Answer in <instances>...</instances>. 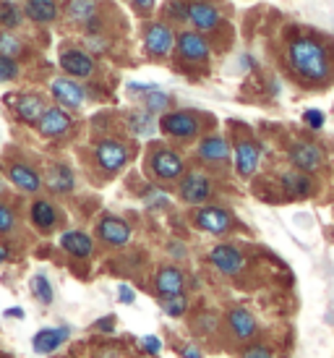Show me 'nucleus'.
Wrapping results in <instances>:
<instances>
[{
  "instance_id": "1",
  "label": "nucleus",
  "mask_w": 334,
  "mask_h": 358,
  "mask_svg": "<svg viewBox=\"0 0 334 358\" xmlns=\"http://www.w3.org/2000/svg\"><path fill=\"white\" fill-rule=\"evenodd\" d=\"M287 69L303 87H324L334 73L332 52L314 34H298L285 52Z\"/></svg>"
},
{
  "instance_id": "2",
  "label": "nucleus",
  "mask_w": 334,
  "mask_h": 358,
  "mask_svg": "<svg viewBox=\"0 0 334 358\" xmlns=\"http://www.w3.org/2000/svg\"><path fill=\"white\" fill-rule=\"evenodd\" d=\"M159 131L165 136H173V139H196L201 134V120L188 113V110H170V113H162V118L157 120Z\"/></svg>"
},
{
  "instance_id": "3",
  "label": "nucleus",
  "mask_w": 334,
  "mask_h": 358,
  "mask_svg": "<svg viewBox=\"0 0 334 358\" xmlns=\"http://www.w3.org/2000/svg\"><path fill=\"white\" fill-rule=\"evenodd\" d=\"M175 37L177 34L173 31L170 24H165V21H152V24H147V29H144V52L154 60L167 58L170 52L175 50Z\"/></svg>"
},
{
  "instance_id": "4",
  "label": "nucleus",
  "mask_w": 334,
  "mask_h": 358,
  "mask_svg": "<svg viewBox=\"0 0 334 358\" xmlns=\"http://www.w3.org/2000/svg\"><path fill=\"white\" fill-rule=\"evenodd\" d=\"M175 52L180 60H186L191 66H198V63H207L212 58V48H209L207 37L201 31L191 29V31H180L175 37Z\"/></svg>"
},
{
  "instance_id": "5",
  "label": "nucleus",
  "mask_w": 334,
  "mask_h": 358,
  "mask_svg": "<svg viewBox=\"0 0 334 358\" xmlns=\"http://www.w3.org/2000/svg\"><path fill=\"white\" fill-rule=\"evenodd\" d=\"M149 170L154 173L157 180H177L186 173V162H183V157L175 150L157 147L149 155Z\"/></svg>"
},
{
  "instance_id": "6",
  "label": "nucleus",
  "mask_w": 334,
  "mask_h": 358,
  "mask_svg": "<svg viewBox=\"0 0 334 358\" xmlns=\"http://www.w3.org/2000/svg\"><path fill=\"white\" fill-rule=\"evenodd\" d=\"M177 196L186 201V204H204L212 196V178L191 170L186 176H180V186H177Z\"/></svg>"
},
{
  "instance_id": "7",
  "label": "nucleus",
  "mask_w": 334,
  "mask_h": 358,
  "mask_svg": "<svg viewBox=\"0 0 334 358\" xmlns=\"http://www.w3.org/2000/svg\"><path fill=\"white\" fill-rule=\"evenodd\" d=\"M188 21H191V27L201 34H212V31L219 29V24H222V13L217 8L215 3H209V0H188Z\"/></svg>"
},
{
  "instance_id": "8",
  "label": "nucleus",
  "mask_w": 334,
  "mask_h": 358,
  "mask_svg": "<svg viewBox=\"0 0 334 358\" xmlns=\"http://www.w3.org/2000/svg\"><path fill=\"white\" fill-rule=\"evenodd\" d=\"M209 262L215 264L217 272H222L227 278H235L246 267L243 251L238 249V246H233V243H219V246H215V249L209 251Z\"/></svg>"
},
{
  "instance_id": "9",
  "label": "nucleus",
  "mask_w": 334,
  "mask_h": 358,
  "mask_svg": "<svg viewBox=\"0 0 334 358\" xmlns=\"http://www.w3.org/2000/svg\"><path fill=\"white\" fill-rule=\"evenodd\" d=\"M290 162L295 170L316 173V170L324 168V150L314 141H295L290 147Z\"/></svg>"
},
{
  "instance_id": "10",
  "label": "nucleus",
  "mask_w": 334,
  "mask_h": 358,
  "mask_svg": "<svg viewBox=\"0 0 334 358\" xmlns=\"http://www.w3.org/2000/svg\"><path fill=\"white\" fill-rule=\"evenodd\" d=\"M94 157H97V165L105 173H118L120 168H126L128 147L115 139H102L94 150Z\"/></svg>"
},
{
  "instance_id": "11",
  "label": "nucleus",
  "mask_w": 334,
  "mask_h": 358,
  "mask_svg": "<svg viewBox=\"0 0 334 358\" xmlns=\"http://www.w3.org/2000/svg\"><path fill=\"white\" fill-rule=\"evenodd\" d=\"M60 69L73 79H89L94 73V55L87 50H79V48L63 50L60 52Z\"/></svg>"
},
{
  "instance_id": "12",
  "label": "nucleus",
  "mask_w": 334,
  "mask_h": 358,
  "mask_svg": "<svg viewBox=\"0 0 334 358\" xmlns=\"http://www.w3.org/2000/svg\"><path fill=\"white\" fill-rule=\"evenodd\" d=\"M194 222H196L198 230L212 233V236H222V233L233 228V217L222 207H201L194 215Z\"/></svg>"
},
{
  "instance_id": "13",
  "label": "nucleus",
  "mask_w": 334,
  "mask_h": 358,
  "mask_svg": "<svg viewBox=\"0 0 334 358\" xmlns=\"http://www.w3.org/2000/svg\"><path fill=\"white\" fill-rule=\"evenodd\" d=\"M97 236L102 243H108V246H112V249H123L128 241H131V225H128L126 220L108 215V217L99 220Z\"/></svg>"
},
{
  "instance_id": "14",
  "label": "nucleus",
  "mask_w": 334,
  "mask_h": 358,
  "mask_svg": "<svg viewBox=\"0 0 334 358\" xmlns=\"http://www.w3.org/2000/svg\"><path fill=\"white\" fill-rule=\"evenodd\" d=\"M50 92H52V97L58 100L60 108L66 110H76L84 105V100H87V92H84V87H81L79 81L73 79H52V84H50Z\"/></svg>"
},
{
  "instance_id": "15",
  "label": "nucleus",
  "mask_w": 334,
  "mask_h": 358,
  "mask_svg": "<svg viewBox=\"0 0 334 358\" xmlns=\"http://www.w3.org/2000/svg\"><path fill=\"white\" fill-rule=\"evenodd\" d=\"M261 162V150L251 139H243L235 144V170L240 178H251Z\"/></svg>"
},
{
  "instance_id": "16",
  "label": "nucleus",
  "mask_w": 334,
  "mask_h": 358,
  "mask_svg": "<svg viewBox=\"0 0 334 358\" xmlns=\"http://www.w3.org/2000/svg\"><path fill=\"white\" fill-rule=\"evenodd\" d=\"M37 129H40V134L42 136H48V139L63 136V134L71 129L68 110L66 108H48L45 110V115L40 118V123H37Z\"/></svg>"
},
{
  "instance_id": "17",
  "label": "nucleus",
  "mask_w": 334,
  "mask_h": 358,
  "mask_svg": "<svg viewBox=\"0 0 334 358\" xmlns=\"http://www.w3.org/2000/svg\"><path fill=\"white\" fill-rule=\"evenodd\" d=\"M68 335H71L68 327H45L34 335L31 345H34V350H37L40 356H48V353H52V350H58L60 345L68 340Z\"/></svg>"
},
{
  "instance_id": "18",
  "label": "nucleus",
  "mask_w": 334,
  "mask_h": 358,
  "mask_svg": "<svg viewBox=\"0 0 334 358\" xmlns=\"http://www.w3.org/2000/svg\"><path fill=\"white\" fill-rule=\"evenodd\" d=\"M198 157L201 162H212V165H219V162H227L230 159V144L225 141V136H204L198 141Z\"/></svg>"
},
{
  "instance_id": "19",
  "label": "nucleus",
  "mask_w": 334,
  "mask_h": 358,
  "mask_svg": "<svg viewBox=\"0 0 334 358\" xmlns=\"http://www.w3.org/2000/svg\"><path fill=\"white\" fill-rule=\"evenodd\" d=\"M279 183L290 199H305L314 191V180L308 178V173H303V170H290L279 178Z\"/></svg>"
},
{
  "instance_id": "20",
  "label": "nucleus",
  "mask_w": 334,
  "mask_h": 358,
  "mask_svg": "<svg viewBox=\"0 0 334 358\" xmlns=\"http://www.w3.org/2000/svg\"><path fill=\"white\" fill-rule=\"evenodd\" d=\"M8 178L10 183L16 186L19 191H27V194H37L42 189V178L37 170L27 168V165H21V162H13L8 168Z\"/></svg>"
},
{
  "instance_id": "21",
  "label": "nucleus",
  "mask_w": 334,
  "mask_h": 358,
  "mask_svg": "<svg viewBox=\"0 0 334 358\" xmlns=\"http://www.w3.org/2000/svg\"><path fill=\"white\" fill-rule=\"evenodd\" d=\"M60 249L68 251L71 257L76 259H87L94 251V241L89 238L87 233H81V230H68V233L60 236Z\"/></svg>"
},
{
  "instance_id": "22",
  "label": "nucleus",
  "mask_w": 334,
  "mask_h": 358,
  "mask_svg": "<svg viewBox=\"0 0 334 358\" xmlns=\"http://www.w3.org/2000/svg\"><path fill=\"white\" fill-rule=\"evenodd\" d=\"M154 285H157V293L162 296V299H167V296H180L183 288H186V278H183V272H180V269L162 267L157 272Z\"/></svg>"
},
{
  "instance_id": "23",
  "label": "nucleus",
  "mask_w": 334,
  "mask_h": 358,
  "mask_svg": "<svg viewBox=\"0 0 334 358\" xmlns=\"http://www.w3.org/2000/svg\"><path fill=\"white\" fill-rule=\"evenodd\" d=\"M227 324L233 329V335L238 340H248L256 335V319L251 317V311L248 308H233L230 314H227Z\"/></svg>"
},
{
  "instance_id": "24",
  "label": "nucleus",
  "mask_w": 334,
  "mask_h": 358,
  "mask_svg": "<svg viewBox=\"0 0 334 358\" xmlns=\"http://www.w3.org/2000/svg\"><path fill=\"white\" fill-rule=\"evenodd\" d=\"M45 183L52 194H68L76 186V178H73V170L68 165H52L45 176Z\"/></svg>"
},
{
  "instance_id": "25",
  "label": "nucleus",
  "mask_w": 334,
  "mask_h": 358,
  "mask_svg": "<svg viewBox=\"0 0 334 358\" xmlns=\"http://www.w3.org/2000/svg\"><path fill=\"white\" fill-rule=\"evenodd\" d=\"M45 100L37 97V94H24L16 100V113L24 123H40V118L45 115Z\"/></svg>"
},
{
  "instance_id": "26",
  "label": "nucleus",
  "mask_w": 334,
  "mask_h": 358,
  "mask_svg": "<svg viewBox=\"0 0 334 358\" xmlns=\"http://www.w3.org/2000/svg\"><path fill=\"white\" fill-rule=\"evenodd\" d=\"M31 222L42 230V233H50V230L58 225V212L50 204L48 199H37L31 204Z\"/></svg>"
},
{
  "instance_id": "27",
  "label": "nucleus",
  "mask_w": 334,
  "mask_h": 358,
  "mask_svg": "<svg viewBox=\"0 0 334 358\" xmlns=\"http://www.w3.org/2000/svg\"><path fill=\"white\" fill-rule=\"evenodd\" d=\"M24 10L37 24H50V21L58 19V3L55 0H27Z\"/></svg>"
},
{
  "instance_id": "28",
  "label": "nucleus",
  "mask_w": 334,
  "mask_h": 358,
  "mask_svg": "<svg viewBox=\"0 0 334 358\" xmlns=\"http://www.w3.org/2000/svg\"><path fill=\"white\" fill-rule=\"evenodd\" d=\"M154 113H149V110H133V113H128V129L133 131L136 136H154V131L159 129V123L152 118Z\"/></svg>"
},
{
  "instance_id": "29",
  "label": "nucleus",
  "mask_w": 334,
  "mask_h": 358,
  "mask_svg": "<svg viewBox=\"0 0 334 358\" xmlns=\"http://www.w3.org/2000/svg\"><path fill=\"white\" fill-rule=\"evenodd\" d=\"M66 16L76 24H84L87 27L89 21L97 19V0H68L66 6Z\"/></svg>"
},
{
  "instance_id": "30",
  "label": "nucleus",
  "mask_w": 334,
  "mask_h": 358,
  "mask_svg": "<svg viewBox=\"0 0 334 358\" xmlns=\"http://www.w3.org/2000/svg\"><path fill=\"white\" fill-rule=\"evenodd\" d=\"M167 108H170V94L159 90H152L144 94V110H149V113H167Z\"/></svg>"
},
{
  "instance_id": "31",
  "label": "nucleus",
  "mask_w": 334,
  "mask_h": 358,
  "mask_svg": "<svg viewBox=\"0 0 334 358\" xmlns=\"http://www.w3.org/2000/svg\"><path fill=\"white\" fill-rule=\"evenodd\" d=\"M31 293H34L37 301L45 303V306L52 303V285H50V280L45 278V275H34V278H31Z\"/></svg>"
},
{
  "instance_id": "32",
  "label": "nucleus",
  "mask_w": 334,
  "mask_h": 358,
  "mask_svg": "<svg viewBox=\"0 0 334 358\" xmlns=\"http://www.w3.org/2000/svg\"><path fill=\"white\" fill-rule=\"evenodd\" d=\"M0 24L6 29H16L21 24V10L13 3H8V0H0Z\"/></svg>"
},
{
  "instance_id": "33",
  "label": "nucleus",
  "mask_w": 334,
  "mask_h": 358,
  "mask_svg": "<svg viewBox=\"0 0 334 358\" xmlns=\"http://www.w3.org/2000/svg\"><path fill=\"white\" fill-rule=\"evenodd\" d=\"M24 45H21L19 37H13L10 31H3L0 34V55H8V58H19Z\"/></svg>"
},
{
  "instance_id": "34",
  "label": "nucleus",
  "mask_w": 334,
  "mask_h": 358,
  "mask_svg": "<svg viewBox=\"0 0 334 358\" xmlns=\"http://www.w3.org/2000/svg\"><path fill=\"white\" fill-rule=\"evenodd\" d=\"M162 308H165L167 317H183L188 308V301L183 293L180 296H167V299H162Z\"/></svg>"
},
{
  "instance_id": "35",
  "label": "nucleus",
  "mask_w": 334,
  "mask_h": 358,
  "mask_svg": "<svg viewBox=\"0 0 334 358\" xmlns=\"http://www.w3.org/2000/svg\"><path fill=\"white\" fill-rule=\"evenodd\" d=\"M165 16L173 21H188V0H167Z\"/></svg>"
},
{
  "instance_id": "36",
  "label": "nucleus",
  "mask_w": 334,
  "mask_h": 358,
  "mask_svg": "<svg viewBox=\"0 0 334 358\" xmlns=\"http://www.w3.org/2000/svg\"><path fill=\"white\" fill-rule=\"evenodd\" d=\"M16 76H19V63H16V58L0 55V84L3 81H13Z\"/></svg>"
},
{
  "instance_id": "37",
  "label": "nucleus",
  "mask_w": 334,
  "mask_h": 358,
  "mask_svg": "<svg viewBox=\"0 0 334 358\" xmlns=\"http://www.w3.org/2000/svg\"><path fill=\"white\" fill-rule=\"evenodd\" d=\"M13 228H16V215H13V209L6 207V204H0V233H10Z\"/></svg>"
},
{
  "instance_id": "38",
  "label": "nucleus",
  "mask_w": 334,
  "mask_h": 358,
  "mask_svg": "<svg viewBox=\"0 0 334 358\" xmlns=\"http://www.w3.org/2000/svg\"><path fill=\"white\" fill-rule=\"evenodd\" d=\"M303 120L308 129H314V131L324 129V113H321V110H305Z\"/></svg>"
},
{
  "instance_id": "39",
  "label": "nucleus",
  "mask_w": 334,
  "mask_h": 358,
  "mask_svg": "<svg viewBox=\"0 0 334 358\" xmlns=\"http://www.w3.org/2000/svg\"><path fill=\"white\" fill-rule=\"evenodd\" d=\"M108 50V42L102 40L99 34H89L87 37V52H92V55H97V52Z\"/></svg>"
},
{
  "instance_id": "40",
  "label": "nucleus",
  "mask_w": 334,
  "mask_h": 358,
  "mask_svg": "<svg viewBox=\"0 0 334 358\" xmlns=\"http://www.w3.org/2000/svg\"><path fill=\"white\" fill-rule=\"evenodd\" d=\"M243 358H275L272 350L264 348V345H251V348L243 350Z\"/></svg>"
},
{
  "instance_id": "41",
  "label": "nucleus",
  "mask_w": 334,
  "mask_h": 358,
  "mask_svg": "<svg viewBox=\"0 0 334 358\" xmlns=\"http://www.w3.org/2000/svg\"><path fill=\"white\" fill-rule=\"evenodd\" d=\"M141 348L147 350V353H152V356H157L159 350H162V343H159V338H154V335H149V338L141 340Z\"/></svg>"
},
{
  "instance_id": "42",
  "label": "nucleus",
  "mask_w": 334,
  "mask_h": 358,
  "mask_svg": "<svg viewBox=\"0 0 334 358\" xmlns=\"http://www.w3.org/2000/svg\"><path fill=\"white\" fill-rule=\"evenodd\" d=\"M147 196H149L147 204H152V207H167L170 204V199H167L162 191H149Z\"/></svg>"
},
{
  "instance_id": "43",
  "label": "nucleus",
  "mask_w": 334,
  "mask_h": 358,
  "mask_svg": "<svg viewBox=\"0 0 334 358\" xmlns=\"http://www.w3.org/2000/svg\"><path fill=\"white\" fill-rule=\"evenodd\" d=\"M118 299L123 301V303H133V301H136V293L128 288V285H120V288H118Z\"/></svg>"
},
{
  "instance_id": "44",
  "label": "nucleus",
  "mask_w": 334,
  "mask_h": 358,
  "mask_svg": "<svg viewBox=\"0 0 334 358\" xmlns=\"http://www.w3.org/2000/svg\"><path fill=\"white\" fill-rule=\"evenodd\" d=\"M154 3H157V0H133V6H136V8L141 10V13H152Z\"/></svg>"
},
{
  "instance_id": "45",
  "label": "nucleus",
  "mask_w": 334,
  "mask_h": 358,
  "mask_svg": "<svg viewBox=\"0 0 334 358\" xmlns=\"http://www.w3.org/2000/svg\"><path fill=\"white\" fill-rule=\"evenodd\" d=\"M183 356L186 358H201V353H198L196 348H191V345H188V348H183Z\"/></svg>"
},
{
  "instance_id": "46",
  "label": "nucleus",
  "mask_w": 334,
  "mask_h": 358,
  "mask_svg": "<svg viewBox=\"0 0 334 358\" xmlns=\"http://www.w3.org/2000/svg\"><path fill=\"white\" fill-rule=\"evenodd\" d=\"M99 329H105V332H110L112 329V319H102V322H97Z\"/></svg>"
},
{
  "instance_id": "47",
  "label": "nucleus",
  "mask_w": 334,
  "mask_h": 358,
  "mask_svg": "<svg viewBox=\"0 0 334 358\" xmlns=\"http://www.w3.org/2000/svg\"><path fill=\"white\" fill-rule=\"evenodd\" d=\"M8 257H10V251L6 249L3 243H0V264H3V262H8Z\"/></svg>"
},
{
  "instance_id": "48",
  "label": "nucleus",
  "mask_w": 334,
  "mask_h": 358,
  "mask_svg": "<svg viewBox=\"0 0 334 358\" xmlns=\"http://www.w3.org/2000/svg\"><path fill=\"white\" fill-rule=\"evenodd\" d=\"M6 317H16V319H21V317H24V311H21V308H8V311H6Z\"/></svg>"
},
{
  "instance_id": "49",
  "label": "nucleus",
  "mask_w": 334,
  "mask_h": 358,
  "mask_svg": "<svg viewBox=\"0 0 334 358\" xmlns=\"http://www.w3.org/2000/svg\"><path fill=\"white\" fill-rule=\"evenodd\" d=\"M3 189H6V186H3V183H0V194H3Z\"/></svg>"
}]
</instances>
